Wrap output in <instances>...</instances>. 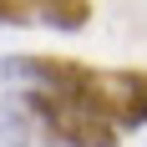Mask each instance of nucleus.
Instances as JSON below:
<instances>
[{
    "instance_id": "2",
    "label": "nucleus",
    "mask_w": 147,
    "mask_h": 147,
    "mask_svg": "<svg viewBox=\"0 0 147 147\" xmlns=\"http://www.w3.org/2000/svg\"><path fill=\"white\" fill-rule=\"evenodd\" d=\"M20 107L36 117V127H46L66 147H117V127L102 112L81 107L76 96H61V91H20Z\"/></svg>"
},
{
    "instance_id": "3",
    "label": "nucleus",
    "mask_w": 147,
    "mask_h": 147,
    "mask_svg": "<svg viewBox=\"0 0 147 147\" xmlns=\"http://www.w3.org/2000/svg\"><path fill=\"white\" fill-rule=\"evenodd\" d=\"M86 20H91V0H0V26L81 30Z\"/></svg>"
},
{
    "instance_id": "4",
    "label": "nucleus",
    "mask_w": 147,
    "mask_h": 147,
    "mask_svg": "<svg viewBox=\"0 0 147 147\" xmlns=\"http://www.w3.org/2000/svg\"><path fill=\"white\" fill-rule=\"evenodd\" d=\"M36 142V117L20 102H0V147H30Z\"/></svg>"
},
{
    "instance_id": "1",
    "label": "nucleus",
    "mask_w": 147,
    "mask_h": 147,
    "mask_svg": "<svg viewBox=\"0 0 147 147\" xmlns=\"http://www.w3.org/2000/svg\"><path fill=\"white\" fill-rule=\"evenodd\" d=\"M0 81L15 91H61L81 107L102 112L112 127L147 122V76L142 71H102V66H76L61 56H5Z\"/></svg>"
}]
</instances>
